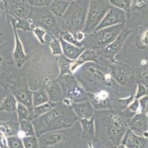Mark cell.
Instances as JSON below:
<instances>
[{
    "label": "cell",
    "mask_w": 148,
    "mask_h": 148,
    "mask_svg": "<svg viewBox=\"0 0 148 148\" xmlns=\"http://www.w3.org/2000/svg\"><path fill=\"white\" fill-rule=\"evenodd\" d=\"M95 137L106 146L116 148L127 132L126 122L119 112L114 110H95Z\"/></svg>",
    "instance_id": "cell-1"
},
{
    "label": "cell",
    "mask_w": 148,
    "mask_h": 148,
    "mask_svg": "<svg viewBox=\"0 0 148 148\" xmlns=\"http://www.w3.org/2000/svg\"><path fill=\"white\" fill-rule=\"evenodd\" d=\"M77 120L72 107L61 101L49 112L33 120V124L36 136L39 137L46 133L70 128Z\"/></svg>",
    "instance_id": "cell-2"
},
{
    "label": "cell",
    "mask_w": 148,
    "mask_h": 148,
    "mask_svg": "<svg viewBox=\"0 0 148 148\" xmlns=\"http://www.w3.org/2000/svg\"><path fill=\"white\" fill-rule=\"evenodd\" d=\"M90 0H76L70 2L66 11L61 18L58 19L62 31L72 34L84 29Z\"/></svg>",
    "instance_id": "cell-3"
},
{
    "label": "cell",
    "mask_w": 148,
    "mask_h": 148,
    "mask_svg": "<svg viewBox=\"0 0 148 148\" xmlns=\"http://www.w3.org/2000/svg\"><path fill=\"white\" fill-rule=\"evenodd\" d=\"M77 79L88 93H95L106 88H111L114 80L111 74L103 73L95 66L88 65L82 69Z\"/></svg>",
    "instance_id": "cell-4"
},
{
    "label": "cell",
    "mask_w": 148,
    "mask_h": 148,
    "mask_svg": "<svg viewBox=\"0 0 148 148\" xmlns=\"http://www.w3.org/2000/svg\"><path fill=\"white\" fill-rule=\"evenodd\" d=\"M125 24H119L114 26L94 31L86 36L82 42L84 48L93 51H99L113 42L124 29Z\"/></svg>",
    "instance_id": "cell-5"
},
{
    "label": "cell",
    "mask_w": 148,
    "mask_h": 148,
    "mask_svg": "<svg viewBox=\"0 0 148 148\" xmlns=\"http://www.w3.org/2000/svg\"><path fill=\"white\" fill-rule=\"evenodd\" d=\"M29 19L36 27L45 30L51 36L60 37L61 29L55 15L48 8H31Z\"/></svg>",
    "instance_id": "cell-6"
},
{
    "label": "cell",
    "mask_w": 148,
    "mask_h": 148,
    "mask_svg": "<svg viewBox=\"0 0 148 148\" xmlns=\"http://www.w3.org/2000/svg\"><path fill=\"white\" fill-rule=\"evenodd\" d=\"M57 80L63 90V99H69L73 103L89 100L88 93L72 74L62 76Z\"/></svg>",
    "instance_id": "cell-7"
},
{
    "label": "cell",
    "mask_w": 148,
    "mask_h": 148,
    "mask_svg": "<svg viewBox=\"0 0 148 148\" xmlns=\"http://www.w3.org/2000/svg\"><path fill=\"white\" fill-rule=\"evenodd\" d=\"M111 7L108 0H90L83 32L88 34L95 31Z\"/></svg>",
    "instance_id": "cell-8"
},
{
    "label": "cell",
    "mask_w": 148,
    "mask_h": 148,
    "mask_svg": "<svg viewBox=\"0 0 148 148\" xmlns=\"http://www.w3.org/2000/svg\"><path fill=\"white\" fill-rule=\"evenodd\" d=\"M110 74L117 84L129 88L136 85V76L134 70L127 65L117 62H112L110 67Z\"/></svg>",
    "instance_id": "cell-9"
},
{
    "label": "cell",
    "mask_w": 148,
    "mask_h": 148,
    "mask_svg": "<svg viewBox=\"0 0 148 148\" xmlns=\"http://www.w3.org/2000/svg\"><path fill=\"white\" fill-rule=\"evenodd\" d=\"M10 90L18 103L24 104L33 113V92L27 86L25 79H18L10 85Z\"/></svg>",
    "instance_id": "cell-10"
},
{
    "label": "cell",
    "mask_w": 148,
    "mask_h": 148,
    "mask_svg": "<svg viewBox=\"0 0 148 148\" xmlns=\"http://www.w3.org/2000/svg\"><path fill=\"white\" fill-rule=\"evenodd\" d=\"M133 32H134V31L123 29L122 32L119 33V36L116 38V39L113 42L108 44L105 48L96 51L102 58H105V59H108L109 61H111V62H115L114 61V57H115V56L122 49V46L125 44L128 36Z\"/></svg>",
    "instance_id": "cell-11"
},
{
    "label": "cell",
    "mask_w": 148,
    "mask_h": 148,
    "mask_svg": "<svg viewBox=\"0 0 148 148\" xmlns=\"http://www.w3.org/2000/svg\"><path fill=\"white\" fill-rule=\"evenodd\" d=\"M7 14L19 19H28L32 7L27 0H3Z\"/></svg>",
    "instance_id": "cell-12"
},
{
    "label": "cell",
    "mask_w": 148,
    "mask_h": 148,
    "mask_svg": "<svg viewBox=\"0 0 148 148\" xmlns=\"http://www.w3.org/2000/svg\"><path fill=\"white\" fill-rule=\"evenodd\" d=\"M125 12L119 8L111 6L95 31L117 25L119 24H125Z\"/></svg>",
    "instance_id": "cell-13"
},
{
    "label": "cell",
    "mask_w": 148,
    "mask_h": 148,
    "mask_svg": "<svg viewBox=\"0 0 148 148\" xmlns=\"http://www.w3.org/2000/svg\"><path fill=\"white\" fill-rule=\"evenodd\" d=\"M127 127L136 135L148 140V118L145 113H138L127 122Z\"/></svg>",
    "instance_id": "cell-14"
},
{
    "label": "cell",
    "mask_w": 148,
    "mask_h": 148,
    "mask_svg": "<svg viewBox=\"0 0 148 148\" xmlns=\"http://www.w3.org/2000/svg\"><path fill=\"white\" fill-rule=\"evenodd\" d=\"M64 130L48 132L38 137L40 148H49L66 140L67 134Z\"/></svg>",
    "instance_id": "cell-15"
},
{
    "label": "cell",
    "mask_w": 148,
    "mask_h": 148,
    "mask_svg": "<svg viewBox=\"0 0 148 148\" xmlns=\"http://www.w3.org/2000/svg\"><path fill=\"white\" fill-rule=\"evenodd\" d=\"M89 101L97 110H112L108 92L106 90H101L95 93H88Z\"/></svg>",
    "instance_id": "cell-16"
},
{
    "label": "cell",
    "mask_w": 148,
    "mask_h": 148,
    "mask_svg": "<svg viewBox=\"0 0 148 148\" xmlns=\"http://www.w3.org/2000/svg\"><path fill=\"white\" fill-rule=\"evenodd\" d=\"M11 25L12 28H13L15 39V46L13 53V59H14V62L16 65H17V67L18 68H21L22 67V65L27 60V56L26 55L25 52L23 44L21 43V40H20L18 33H17V29L14 26V24H11Z\"/></svg>",
    "instance_id": "cell-17"
},
{
    "label": "cell",
    "mask_w": 148,
    "mask_h": 148,
    "mask_svg": "<svg viewBox=\"0 0 148 148\" xmlns=\"http://www.w3.org/2000/svg\"><path fill=\"white\" fill-rule=\"evenodd\" d=\"M102 57L97 54L96 51H93L90 49H85V51L80 54V56L74 61L72 64V73H74L80 67L83 65L88 63V62H95V63H99Z\"/></svg>",
    "instance_id": "cell-18"
},
{
    "label": "cell",
    "mask_w": 148,
    "mask_h": 148,
    "mask_svg": "<svg viewBox=\"0 0 148 148\" xmlns=\"http://www.w3.org/2000/svg\"><path fill=\"white\" fill-rule=\"evenodd\" d=\"M147 143L148 140L146 138L136 135L130 129H127L121 142L127 148H145Z\"/></svg>",
    "instance_id": "cell-19"
},
{
    "label": "cell",
    "mask_w": 148,
    "mask_h": 148,
    "mask_svg": "<svg viewBox=\"0 0 148 148\" xmlns=\"http://www.w3.org/2000/svg\"><path fill=\"white\" fill-rule=\"evenodd\" d=\"M72 108L78 119H91L94 117L95 115V108L89 100L82 102L73 103L72 104Z\"/></svg>",
    "instance_id": "cell-20"
},
{
    "label": "cell",
    "mask_w": 148,
    "mask_h": 148,
    "mask_svg": "<svg viewBox=\"0 0 148 148\" xmlns=\"http://www.w3.org/2000/svg\"><path fill=\"white\" fill-rule=\"evenodd\" d=\"M44 88L48 93L49 101L58 103L61 101L63 98V90L57 79L48 81Z\"/></svg>",
    "instance_id": "cell-21"
},
{
    "label": "cell",
    "mask_w": 148,
    "mask_h": 148,
    "mask_svg": "<svg viewBox=\"0 0 148 148\" xmlns=\"http://www.w3.org/2000/svg\"><path fill=\"white\" fill-rule=\"evenodd\" d=\"M59 39H60V44H61L63 55L70 60H76L86 49L84 47H80L70 44V43L66 42L61 37L59 38Z\"/></svg>",
    "instance_id": "cell-22"
},
{
    "label": "cell",
    "mask_w": 148,
    "mask_h": 148,
    "mask_svg": "<svg viewBox=\"0 0 148 148\" xmlns=\"http://www.w3.org/2000/svg\"><path fill=\"white\" fill-rule=\"evenodd\" d=\"M82 128V138L86 139H94L96 134V129H95V117L91 119H79Z\"/></svg>",
    "instance_id": "cell-23"
},
{
    "label": "cell",
    "mask_w": 148,
    "mask_h": 148,
    "mask_svg": "<svg viewBox=\"0 0 148 148\" xmlns=\"http://www.w3.org/2000/svg\"><path fill=\"white\" fill-rule=\"evenodd\" d=\"M19 122L15 121H0V132L6 137L16 135L19 133Z\"/></svg>",
    "instance_id": "cell-24"
},
{
    "label": "cell",
    "mask_w": 148,
    "mask_h": 148,
    "mask_svg": "<svg viewBox=\"0 0 148 148\" xmlns=\"http://www.w3.org/2000/svg\"><path fill=\"white\" fill-rule=\"evenodd\" d=\"M69 4L70 2L66 0H53L48 8L56 18L60 19L66 11Z\"/></svg>",
    "instance_id": "cell-25"
},
{
    "label": "cell",
    "mask_w": 148,
    "mask_h": 148,
    "mask_svg": "<svg viewBox=\"0 0 148 148\" xmlns=\"http://www.w3.org/2000/svg\"><path fill=\"white\" fill-rule=\"evenodd\" d=\"M18 101L11 92H9L0 104V112H15L17 110Z\"/></svg>",
    "instance_id": "cell-26"
},
{
    "label": "cell",
    "mask_w": 148,
    "mask_h": 148,
    "mask_svg": "<svg viewBox=\"0 0 148 148\" xmlns=\"http://www.w3.org/2000/svg\"><path fill=\"white\" fill-rule=\"evenodd\" d=\"M48 101H49V96H48L47 92L44 88H40V89L33 93V108L36 107V106L47 103Z\"/></svg>",
    "instance_id": "cell-27"
},
{
    "label": "cell",
    "mask_w": 148,
    "mask_h": 148,
    "mask_svg": "<svg viewBox=\"0 0 148 148\" xmlns=\"http://www.w3.org/2000/svg\"><path fill=\"white\" fill-rule=\"evenodd\" d=\"M73 62L74 61L67 59L64 55L59 56L58 64L60 67V76L68 74H73L71 70Z\"/></svg>",
    "instance_id": "cell-28"
},
{
    "label": "cell",
    "mask_w": 148,
    "mask_h": 148,
    "mask_svg": "<svg viewBox=\"0 0 148 148\" xmlns=\"http://www.w3.org/2000/svg\"><path fill=\"white\" fill-rule=\"evenodd\" d=\"M20 131L24 136H31V135H36V130L34 125L33 124V121L23 120L19 121Z\"/></svg>",
    "instance_id": "cell-29"
},
{
    "label": "cell",
    "mask_w": 148,
    "mask_h": 148,
    "mask_svg": "<svg viewBox=\"0 0 148 148\" xmlns=\"http://www.w3.org/2000/svg\"><path fill=\"white\" fill-rule=\"evenodd\" d=\"M134 99V96L133 95L130 96L127 98L125 99H114L112 104V109L114 108V110L117 111V112L121 113L127 109V108L130 105V103Z\"/></svg>",
    "instance_id": "cell-30"
},
{
    "label": "cell",
    "mask_w": 148,
    "mask_h": 148,
    "mask_svg": "<svg viewBox=\"0 0 148 148\" xmlns=\"http://www.w3.org/2000/svg\"><path fill=\"white\" fill-rule=\"evenodd\" d=\"M56 104L57 103L48 101L47 103H45V104L34 107L33 108V120L38 118L39 116H42L44 114L47 113V112H49L52 108H55V106L56 105Z\"/></svg>",
    "instance_id": "cell-31"
},
{
    "label": "cell",
    "mask_w": 148,
    "mask_h": 148,
    "mask_svg": "<svg viewBox=\"0 0 148 148\" xmlns=\"http://www.w3.org/2000/svg\"><path fill=\"white\" fill-rule=\"evenodd\" d=\"M17 114H18V122L23 120H33V114L31 112L26 106L24 104L18 103L16 110Z\"/></svg>",
    "instance_id": "cell-32"
},
{
    "label": "cell",
    "mask_w": 148,
    "mask_h": 148,
    "mask_svg": "<svg viewBox=\"0 0 148 148\" xmlns=\"http://www.w3.org/2000/svg\"><path fill=\"white\" fill-rule=\"evenodd\" d=\"M131 1L132 0H108L111 6L121 9L125 12H128L130 10Z\"/></svg>",
    "instance_id": "cell-33"
},
{
    "label": "cell",
    "mask_w": 148,
    "mask_h": 148,
    "mask_svg": "<svg viewBox=\"0 0 148 148\" xmlns=\"http://www.w3.org/2000/svg\"><path fill=\"white\" fill-rule=\"evenodd\" d=\"M51 37L52 39L49 43V47H50L52 55L58 56L63 55V51H62L60 39L56 37H54V36H51Z\"/></svg>",
    "instance_id": "cell-34"
},
{
    "label": "cell",
    "mask_w": 148,
    "mask_h": 148,
    "mask_svg": "<svg viewBox=\"0 0 148 148\" xmlns=\"http://www.w3.org/2000/svg\"><path fill=\"white\" fill-rule=\"evenodd\" d=\"M7 142L8 148H25L22 138L18 135L7 137Z\"/></svg>",
    "instance_id": "cell-35"
},
{
    "label": "cell",
    "mask_w": 148,
    "mask_h": 148,
    "mask_svg": "<svg viewBox=\"0 0 148 148\" xmlns=\"http://www.w3.org/2000/svg\"><path fill=\"white\" fill-rule=\"evenodd\" d=\"M25 148H39L38 138L36 135L22 137Z\"/></svg>",
    "instance_id": "cell-36"
},
{
    "label": "cell",
    "mask_w": 148,
    "mask_h": 148,
    "mask_svg": "<svg viewBox=\"0 0 148 148\" xmlns=\"http://www.w3.org/2000/svg\"><path fill=\"white\" fill-rule=\"evenodd\" d=\"M148 0H132L130 10L132 11H142L147 8Z\"/></svg>",
    "instance_id": "cell-37"
},
{
    "label": "cell",
    "mask_w": 148,
    "mask_h": 148,
    "mask_svg": "<svg viewBox=\"0 0 148 148\" xmlns=\"http://www.w3.org/2000/svg\"><path fill=\"white\" fill-rule=\"evenodd\" d=\"M60 37L63 39L67 42L70 43V44H74L75 46H77V47H83V45H82L81 42H79L74 37L73 34L72 33L69 32V31H62L61 34H60Z\"/></svg>",
    "instance_id": "cell-38"
},
{
    "label": "cell",
    "mask_w": 148,
    "mask_h": 148,
    "mask_svg": "<svg viewBox=\"0 0 148 148\" xmlns=\"http://www.w3.org/2000/svg\"><path fill=\"white\" fill-rule=\"evenodd\" d=\"M53 0H28V3L33 8H48Z\"/></svg>",
    "instance_id": "cell-39"
},
{
    "label": "cell",
    "mask_w": 148,
    "mask_h": 148,
    "mask_svg": "<svg viewBox=\"0 0 148 148\" xmlns=\"http://www.w3.org/2000/svg\"><path fill=\"white\" fill-rule=\"evenodd\" d=\"M34 33L35 36L37 37L38 40L39 41V42L41 44H44L46 42L45 39H44V36L47 34V31L45 30L42 29V28H39V27H36L34 28L33 31Z\"/></svg>",
    "instance_id": "cell-40"
},
{
    "label": "cell",
    "mask_w": 148,
    "mask_h": 148,
    "mask_svg": "<svg viewBox=\"0 0 148 148\" xmlns=\"http://www.w3.org/2000/svg\"><path fill=\"white\" fill-rule=\"evenodd\" d=\"M147 90L146 87L145 85H142V84H138V85H137L136 93L134 98L136 99H139L140 98L147 96Z\"/></svg>",
    "instance_id": "cell-41"
},
{
    "label": "cell",
    "mask_w": 148,
    "mask_h": 148,
    "mask_svg": "<svg viewBox=\"0 0 148 148\" xmlns=\"http://www.w3.org/2000/svg\"><path fill=\"white\" fill-rule=\"evenodd\" d=\"M140 104V113H145L147 110L148 104V96H145L142 98H140L138 99Z\"/></svg>",
    "instance_id": "cell-42"
},
{
    "label": "cell",
    "mask_w": 148,
    "mask_h": 148,
    "mask_svg": "<svg viewBox=\"0 0 148 148\" xmlns=\"http://www.w3.org/2000/svg\"><path fill=\"white\" fill-rule=\"evenodd\" d=\"M73 36L74 37H75V39H76L77 42H82L84 40L85 38H86V34L83 31H78V32H76L75 33H73Z\"/></svg>",
    "instance_id": "cell-43"
},
{
    "label": "cell",
    "mask_w": 148,
    "mask_h": 148,
    "mask_svg": "<svg viewBox=\"0 0 148 148\" xmlns=\"http://www.w3.org/2000/svg\"><path fill=\"white\" fill-rule=\"evenodd\" d=\"M5 63L4 61L3 57L0 54V82H1V79L2 78L5 72Z\"/></svg>",
    "instance_id": "cell-44"
},
{
    "label": "cell",
    "mask_w": 148,
    "mask_h": 148,
    "mask_svg": "<svg viewBox=\"0 0 148 148\" xmlns=\"http://www.w3.org/2000/svg\"><path fill=\"white\" fill-rule=\"evenodd\" d=\"M0 148H8L7 137L1 132H0Z\"/></svg>",
    "instance_id": "cell-45"
},
{
    "label": "cell",
    "mask_w": 148,
    "mask_h": 148,
    "mask_svg": "<svg viewBox=\"0 0 148 148\" xmlns=\"http://www.w3.org/2000/svg\"><path fill=\"white\" fill-rule=\"evenodd\" d=\"M142 42L145 45H148V30L144 32L142 36Z\"/></svg>",
    "instance_id": "cell-46"
},
{
    "label": "cell",
    "mask_w": 148,
    "mask_h": 148,
    "mask_svg": "<svg viewBox=\"0 0 148 148\" xmlns=\"http://www.w3.org/2000/svg\"><path fill=\"white\" fill-rule=\"evenodd\" d=\"M142 78H143L146 81L147 83L148 84V64H147V67H146V68H145V70L142 72Z\"/></svg>",
    "instance_id": "cell-47"
},
{
    "label": "cell",
    "mask_w": 148,
    "mask_h": 148,
    "mask_svg": "<svg viewBox=\"0 0 148 148\" xmlns=\"http://www.w3.org/2000/svg\"><path fill=\"white\" fill-rule=\"evenodd\" d=\"M116 148H127V147H126L125 146V145H122V144H120V145H119V146L116 147Z\"/></svg>",
    "instance_id": "cell-48"
},
{
    "label": "cell",
    "mask_w": 148,
    "mask_h": 148,
    "mask_svg": "<svg viewBox=\"0 0 148 148\" xmlns=\"http://www.w3.org/2000/svg\"><path fill=\"white\" fill-rule=\"evenodd\" d=\"M2 10L1 9V8H0V18L2 17Z\"/></svg>",
    "instance_id": "cell-49"
},
{
    "label": "cell",
    "mask_w": 148,
    "mask_h": 148,
    "mask_svg": "<svg viewBox=\"0 0 148 148\" xmlns=\"http://www.w3.org/2000/svg\"><path fill=\"white\" fill-rule=\"evenodd\" d=\"M66 1H68V2H74V1H76V0H66Z\"/></svg>",
    "instance_id": "cell-50"
},
{
    "label": "cell",
    "mask_w": 148,
    "mask_h": 148,
    "mask_svg": "<svg viewBox=\"0 0 148 148\" xmlns=\"http://www.w3.org/2000/svg\"><path fill=\"white\" fill-rule=\"evenodd\" d=\"M147 110H148V104H147Z\"/></svg>",
    "instance_id": "cell-51"
},
{
    "label": "cell",
    "mask_w": 148,
    "mask_h": 148,
    "mask_svg": "<svg viewBox=\"0 0 148 148\" xmlns=\"http://www.w3.org/2000/svg\"><path fill=\"white\" fill-rule=\"evenodd\" d=\"M0 2H3V0H0Z\"/></svg>",
    "instance_id": "cell-52"
},
{
    "label": "cell",
    "mask_w": 148,
    "mask_h": 148,
    "mask_svg": "<svg viewBox=\"0 0 148 148\" xmlns=\"http://www.w3.org/2000/svg\"><path fill=\"white\" fill-rule=\"evenodd\" d=\"M147 147H148V143H147Z\"/></svg>",
    "instance_id": "cell-53"
},
{
    "label": "cell",
    "mask_w": 148,
    "mask_h": 148,
    "mask_svg": "<svg viewBox=\"0 0 148 148\" xmlns=\"http://www.w3.org/2000/svg\"><path fill=\"white\" fill-rule=\"evenodd\" d=\"M145 148H148V147H145Z\"/></svg>",
    "instance_id": "cell-54"
},
{
    "label": "cell",
    "mask_w": 148,
    "mask_h": 148,
    "mask_svg": "<svg viewBox=\"0 0 148 148\" xmlns=\"http://www.w3.org/2000/svg\"><path fill=\"white\" fill-rule=\"evenodd\" d=\"M27 1H28V0H27Z\"/></svg>",
    "instance_id": "cell-55"
},
{
    "label": "cell",
    "mask_w": 148,
    "mask_h": 148,
    "mask_svg": "<svg viewBox=\"0 0 148 148\" xmlns=\"http://www.w3.org/2000/svg\"><path fill=\"white\" fill-rule=\"evenodd\" d=\"M39 148H40V147H39Z\"/></svg>",
    "instance_id": "cell-56"
}]
</instances>
